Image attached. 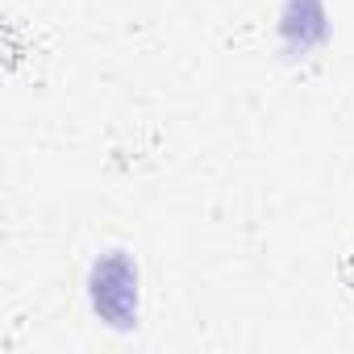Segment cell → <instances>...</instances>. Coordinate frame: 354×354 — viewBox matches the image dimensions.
I'll return each instance as SVG.
<instances>
[{
    "label": "cell",
    "mask_w": 354,
    "mask_h": 354,
    "mask_svg": "<svg viewBox=\"0 0 354 354\" xmlns=\"http://www.w3.org/2000/svg\"><path fill=\"white\" fill-rule=\"evenodd\" d=\"M88 304L109 329H133L142 317V275L125 250H104L88 267Z\"/></svg>",
    "instance_id": "cell-1"
},
{
    "label": "cell",
    "mask_w": 354,
    "mask_h": 354,
    "mask_svg": "<svg viewBox=\"0 0 354 354\" xmlns=\"http://www.w3.org/2000/svg\"><path fill=\"white\" fill-rule=\"evenodd\" d=\"M279 34L292 50H313L329 38V13L325 0H283L279 9Z\"/></svg>",
    "instance_id": "cell-2"
}]
</instances>
